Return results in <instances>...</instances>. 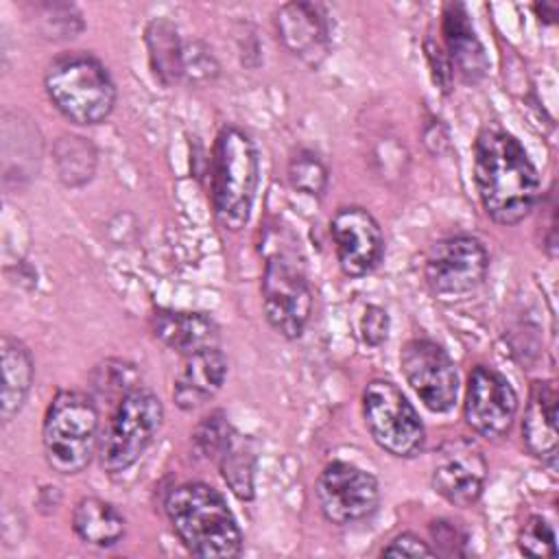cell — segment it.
Wrapping results in <instances>:
<instances>
[{
    "label": "cell",
    "instance_id": "1",
    "mask_svg": "<svg viewBox=\"0 0 559 559\" xmlns=\"http://www.w3.org/2000/svg\"><path fill=\"white\" fill-rule=\"evenodd\" d=\"M474 183L485 214L518 225L537 203L539 177L524 146L500 124H487L474 142Z\"/></svg>",
    "mask_w": 559,
    "mask_h": 559
},
{
    "label": "cell",
    "instance_id": "2",
    "mask_svg": "<svg viewBox=\"0 0 559 559\" xmlns=\"http://www.w3.org/2000/svg\"><path fill=\"white\" fill-rule=\"evenodd\" d=\"M168 522L197 557H236L242 550V533L218 489L207 483H183L164 500Z\"/></svg>",
    "mask_w": 559,
    "mask_h": 559
},
{
    "label": "cell",
    "instance_id": "3",
    "mask_svg": "<svg viewBox=\"0 0 559 559\" xmlns=\"http://www.w3.org/2000/svg\"><path fill=\"white\" fill-rule=\"evenodd\" d=\"M258 183L260 157L253 140L238 127L221 129L210 157V197L221 227L240 231L247 225Z\"/></svg>",
    "mask_w": 559,
    "mask_h": 559
},
{
    "label": "cell",
    "instance_id": "4",
    "mask_svg": "<svg viewBox=\"0 0 559 559\" xmlns=\"http://www.w3.org/2000/svg\"><path fill=\"white\" fill-rule=\"evenodd\" d=\"M50 103L74 124H100L116 105V85L107 68L90 52H63L44 74Z\"/></svg>",
    "mask_w": 559,
    "mask_h": 559
},
{
    "label": "cell",
    "instance_id": "5",
    "mask_svg": "<svg viewBox=\"0 0 559 559\" xmlns=\"http://www.w3.org/2000/svg\"><path fill=\"white\" fill-rule=\"evenodd\" d=\"M41 443L46 463L63 476L83 472L98 448V411L81 391H59L44 415Z\"/></svg>",
    "mask_w": 559,
    "mask_h": 559
},
{
    "label": "cell",
    "instance_id": "6",
    "mask_svg": "<svg viewBox=\"0 0 559 559\" xmlns=\"http://www.w3.org/2000/svg\"><path fill=\"white\" fill-rule=\"evenodd\" d=\"M162 421L164 406L153 391L135 386L120 397L98 445L103 472L118 476L133 467L155 441Z\"/></svg>",
    "mask_w": 559,
    "mask_h": 559
},
{
    "label": "cell",
    "instance_id": "7",
    "mask_svg": "<svg viewBox=\"0 0 559 559\" xmlns=\"http://www.w3.org/2000/svg\"><path fill=\"white\" fill-rule=\"evenodd\" d=\"M362 417L371 439L397 459H413L426 445V428L408 402L391 380L376 378L362 391Z\"/></svg>",
    "mask_w": 559,
    "mask_h": 559
},
{
    "label": "cell",
    "instance_id": "8",
    "mask_svg": "<svg viewBox=\"0 0 559 559\" xmlns=\"http://www.w3.org/2000/svg\"><path fill=\"white\" fill-rule=\"evenodd\" d=\"M260 290L269 325L288 341L299 338L312 314V288L301 262L286 251L269 255Z\"/></svg>",
    "mask_w": 559,
    "mask_h": 559
},
{
    "label": "cell",
    "instance_id": "9",
    "mask_svg": "<svg viewBox=\"0 0 559 559\" xmlns=\"http://www.w3.org/2000/svg\"><path fill=\"white\" fill-rule=\"evenodd\" d=\"M489 253L469 234H454L437 240L424 264L426 284L441 299H459L474 293L487 277Z\"/></svg>",
    "mask_w": 559,
    "mask_h": 559
},
{
    "label": "cell",
    "instance_id": "10",
    "mask_svg": "<svg viewBox=\"0 0 559 559\" xmlns=\"http://www.w3.org/2000/svg\"><path fill=\"white\" fill-rule=\"evenodd\" d=\"M323 518L336 526L367 520L380 502V487L373 474L347 461L328 463L314 485Z\"/></svg>",
    "mask_w": 559,
    "mask_h": 559
},
{
    "label": "cell",
    "instance_id": "11",
    "mask_svg": "<svg viewBox=\"0 0 559 559\" xmlns=\"http://www.w3.org/2000/svg\"><path fill=\"white\" fill-rule=\"evenodd\" d=\"M408 386L432 413H448L459 395V373L448 352L430 338H411L400 354Z\"/></svg>",
    "mask_w": 559,
    "mask_h": 559
},
{
    "label": "cell",
    "instance_id": "12",
    "mask_svg": "<svg viewBox=\"0 0 559 559\" xmlns=\"http://www.w3.org/2000/svg\"><path fill=\"white\" fill-rule=\"evenodd\" d=\"M518 413V393L509 380L487 365H476L467 376L463 415L467 426L487 439L509 432Z\"/></svg>",
    "mask_w": 559,
    "mask_h": 559
},
{
    "label": "cell",
    "instance_id": "13",
    "mask_svg": "<svg viewBox=\"0 0 559 559\" xmlns=\"http://www.w3.org/2000/svg\"><path fill=\"white\" fill-rule=\"evenodd\" d=\"M338 266L349 277L369 275L384 255V234L378 221L358 205L341 207L330 221Z\"/></svg>",
    "mask_w": 559,
    "mask_h": 559
},
{
    "label": "cell",
    "instance_id": "14",
    "mask_svg": "<svg viewBox=\"0 0 559 559\" xmlns=\"http://www.w3.org/2000/svg\"><path fill=\"white\" fill-rule=\"evenodd\" d=\"M487 463L469 441H452L439 450L432 467V489L454 507H472L485 487Z\"/></svg>",
    "mask_w": 559,
    "mask_h": 559
},
{
    "label": "cell",
    "instance_id": "15",
    "mask_svg": "<svg viewBox=\"0 0 559 559\" xmlns=\"http://www.w3.org/2000/svg\"><path fill=\"white\" fill-rule=\"evenodd\" d=\"M275 31L284 48L312 68H317L330 52V28L319 4H282L275 13Z\"/></svg>",
    "mask_w": 559,
    "mask_h": 559
},
{
    "label": "cell",
    "instance_id": "16",
    "mask_svg": "<svg viewBox=\"0 0 559 559\" xmlns=\"http://www.w3.org/2000/svg\"><path fill=\"white\" fill-rule=\"evenodd\" d=\"M441 33L452 74H456L463 83H478L489 70V59L485 55L483 41L474 31L469 13L461 2L445 4Z\"/></svg>",
    "mask_w": 559,
    "mask_h": 559
},
{
    "label": "cell",
    "instance_id": "17",
    "mask_svg": "<svg viewBox=\"0 0 559 559\" xmlns=\"http://www.w3.org/2000/svg\"><path fill=\"white\" fill-rule=\"evenodd\" d=\"M227 376V358L218 347H207L183 356L175 376L173 400L181 411H197L207 404L223 386Z\"/></svg>",
    "mask_w": 559,
    "mask_h": 559
},
{
    "label": "cell",
    "instance_id": "18",
    "mask_svg": "<svg viewBox=\"0 0 559 559\" xmlns=\"http://www.w3.org/2000/svg\"><path fill=\"white\" fill-rule=\"evenodd\" d=\"M557 386L552 380H535L522 421V441L539 461L555 465L557 461Z\"/></svg>",
    "mask_w": 559,
    "mask_h": 559
},
{
    "label": "cell",
    "instance_id": "19",
    "mask_svg": "<svg viewBox=\"0 0 559 559\" xmlns=\"http://www.w3.org/2000/svg\"><path fill=\"white\" fill-rule=\"evenodd\" d=\"M151 330L157 341L181 356L216 347L218 343V325L205 312L159 308L151 317Z\"/></svg>",
    "mask_w": 559,
    "mask_h": 559
},
{
    "label": "cell",
    "instance_id": "20",
    "mask_svg": "<svg viewBox=\"0 0 559 559\" xmlns=\"http://www.w3.org/2000/svg\"><path fill=\"white\" fill-rule=\"evenodd\" d=\"M72 528L85 544L109 548L116 546L124 535V515L111 502L85 496L74 504Z\"/></svg>",
    "mask_w": 559,
    "mask_h": 559
},
{
    "label": "cell",
    "instance_id": "21",
    "mask_svg": "<svg viewBox=\"0 0 559 559\" xmlns=\"http://www.w3.org/2000/svg\"><path fill=\"white\" fill-rule=\"evenodd\" d=\"M2 421L9 424L24 406L35 367L26 345L9 334L2 336Z\"/></svg>",
    "mask_w": 559,
    "mask_h": 559
},
{
    "label": "cell",
    "instance_id": "22",
    "mask_svg": "<svg viewBox=\"0 0 559 559\" xmlns=\"http://www.w3.org/2000/svg\"><path fill=\"white\" fill-rule=\"evenodd\" d=\"M144 41L148 63L162 85H173L183 74V46L177 26L168 17H155L146 24Z\"/></svg>",
    "mask_w": 559,
    "mask_h": 559
},
{
    "label": "cell",
    "instance_id": "23",
    "mask_svg": "<svg viewBox=\"0 0 559 559\" xmlns=\"http://www.w3.org/2000/svg\"><path fill=\"white\" fill-rule=\"evenodd\" d=\"M216 463H218L221 476L227 483V487L240 500H251L253 498V476H255V454H253L251 441L234 430L227 445L218 454Z\"/></svg>",
    "mask_w": 559,
    "mask_h": 559
},
{
    "label": "cell",
    "instance_id": "24",
    "mask_svg": "<svg viewBox=\"0 0 559 559\" xmlns=\"http://www.w3.org/2000/svg\"><path fill=\"white\" fill-rule=\"evenodd\" d=\"M57 168L66 186H83L92 179L96 168L94 146L79 135H63L57 142Z\"/></svg>",
    "mask_w": 559,
    "mask_h": 559
},
{
    "label": "cell",
    "instance_id": "25",
    "mask_svg": "<svg viewBox=\"0 0 559 559\" xmlns=\"http://www.w3.org/2000/svg\"><path fill=\"white\" fill-rule=\"evenodd\" d=\"M288 181L304 194L323 197L328 188V168L312 151L301 148L288 162Z\"/></svg>",
    "mask_w": 559,
    "mask_h": 559
},
{
    "label": "cell",
    "instance_id": "26",
    "mask_svg": "<svg viewBox=\"0 0 559 559\" xmlns=\"http://www.w3.org/2000/svg\"><path fill=\"white\" fill-rule=\"evenodd\" d=\"M518 548L526 557H555L557 546L550 522L542 515H531L518 533Z\"/></svg>",
    "mask_w": 559,
    "mask_h": 559
},
{
    "label": "cell",
    "instance_id": "27",
    "mask_svg": "<svg viewBox=\"0 0 559 559\" xmlns=\"http://www.w3.org/2000/svg\"><path fill=\"white\" fill-rule=\"evenodd\" d=\"M234 428L229 426L227 417L223 415V411H214L210 415H205L201 419V424L194 430V443L199 448V452L210 459L216 461L218 454L223 452V448L227 445L229 437H231Z\"/></svg>",
    "mask_w": 559,
    "mask_h": 559
},
{
    "label": "cell",
    "instance_id": "28",
    "mask_svg": "<svg viewBox=\"0 0 559 559\" xmlns=\"http://www.w3.org/2000/svg\"><path fill=\"white\" fill-rule=\"evenodd\" d=\"M430 535L435 539V555L443 557H456L465 555V533L459 528L456 522L450 520H435L430 522Z\"/></svg>",
    "mask_w": 559,
    "mask_h": 559
},
{
    "label": "cell",
    "instance_id": "29",
    "mask_svg": "<svg viewBox=\"0 0 559 559\" xmlns=\"http://www.w3.org/2000/svg\"><path fill=\"white\" fill-rule=\"evenodd\" d=\"M391 319L382 306L369 304L360 317V336L369 347H380L389 336Z\"/></svg>",
    "mask_w": 559,
    "mask_h": 559
},
{
    "label": "cell",
    "instance_id": "30",
    "mask_svg": "<svg viewBox=\"0 0 559 559\" xmlns=\"http://www.w3.org/2000/svg\"><path fill=\"white\" fill-rule=\"evenodd\" d=\"M382 555H386V557H435V550L428 546V542H424L415 533H400L382 548Z\"/></svg>",
    "mask_w": 559,
    "mask_h": 559
},
{
    "label": "cell",
    "instance_id": "31",
    "mask_svg": "<svg viewBox=\"0 0 559 559\" xmlns=\"http://www.w3.org/2000/svg\"><path fill=\"white\" fill-rule=\"evenodd\" d=\"M199 46L201 44H192V50H190L192 55H188L183 50V74L188 72L190 79H194V81H210L216 74L218 66H216L214 57L205 48L199 50Z\"/></svg>",
    "mask_w": 559,
    "mask_h": 559
},
{
    "label": "cell",
    "instance_id": "32",
    "mask_svg": "<svg viewBox=\"0 0 559 559\" xmlns=\"http://www.w3.org/2000/svg\"><path fill=\"white\" fill-rule=\"evenodd\" d=\"M424 48H426V57H428V63H430L435 83H437L443 92H448L450 85H452L454 74H452V68H450V61H448L443 48H441L439 44H435L430 37H426Z\"/></svg>",
    "mask_w": 559,
    "mask_h": 559
},
{
    "label": "cell",
    "instance_id": "33",
    "mask_svg": "<svg viewBox=\"0 0 559 559\" xmlns=\"http://www.w3.org/2000/svg\"><path fill=\"white\" fill-rule=\"evenodd\" d=\"M533 11L537 13V17L539 20H544V22H555V17H557V4L555 2H537V4H533Z\"/></svg>",
    "mask_w": 559,
    "mask_h": 559
}]
</instances>
